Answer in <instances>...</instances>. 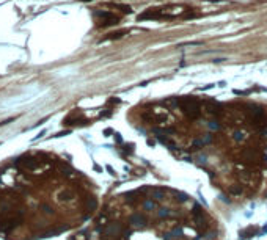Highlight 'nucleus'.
<instances>
[{
  "instance_id": "obj_1",
  "label": "nucleus",
  "mask_w": 267,
  "mask_h": 240,
  "mask_svg": "<svg viewBox=\"0 0 267 240\" xmlns=\"http://www.w3.org/2000/svg\"><path fill=\"white\" fill-rule=\"evenodd\" d=\"M22 221V206L18 196L11 193L0 195V229L13 231Z\"/></svg>"
}]
</instances>
